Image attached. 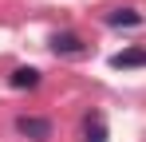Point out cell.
<instances>
[{"label":"cell","mask_w":146,"mask_h":142,"mask_svg":"<svg viewBox=\"0 0 146 142\" xmlns=\"http://www.w3.org/2000/svg\"><path fill=\"white\" fill-rule=\"evenodd\" d=\"M16 130H20L24 138H32V142H48L51 138V122L40 118V115H20L16 118Z\"/></svg>","instance_id":"1"},{"label":"cell","mask_w":146,"mask_h":142,"mask_svg":"<svg viewBox=\"0 0 146 142\" xmlns=\"http://www.w3.org/2000/svg\"><path fill=\"white\" fill-rule=\"evenodd\" d=\"M8 83H12L16 91H32V87H40V71L36 67H16L8 75Z\"/></svg>","instance_id":"3"},{"label":"cell","mask_w":146,"mask_h":142,"mask_svg":"<svg viewBox=\"0 0 146 142\" xmlns=\"http://www.w3.org/2000/svg\"><path fill=\"white\" fill-rule=\"evenodd\" d=\"M51 51H55V55H83L87 44H83L75 32H55V36H51Z\"/></svg>","instance_id":"2"},{"label":"cell","mask_w":146,"mask_h":142,"mask_svg":"<svg viewBox=\"0 0 146 142\" xmlns=\"http://www.w3.org/2000/svg\"><path fill=\"white\" fill-rule=\"evenodd\" d=\"M111 67H146V51L142 47H126L119 55H111Z\"/></svg>","instance_id":"4"},{"label":"cell","mask_w":146,"mask_h":142,"mask_svg":"<svg viewBox=\"0 0 146 142\" xmlns=\"http://www.w3.org/2000/svg\"><path fill=\"white\" fill-rule=\"evenodd\" d=\"M107 24H111V28H138L142 16H138L134 8H115V12L107 16Z\"/></svg>","instance_id":"5"},{"label":"cell","mask_w":146,"mask_h":142,"mask_svg":"<svg viewBox=\"0 0 146 142\" xmlns=\"http://www.w3.org/2000/svg\"><path fill=\"white\" fill-rule=\"evenodd\" d=\"M87 142H107V126H103V118H91V122H87Z\"/></svg>","instance_id":"6"}]
</instances>
